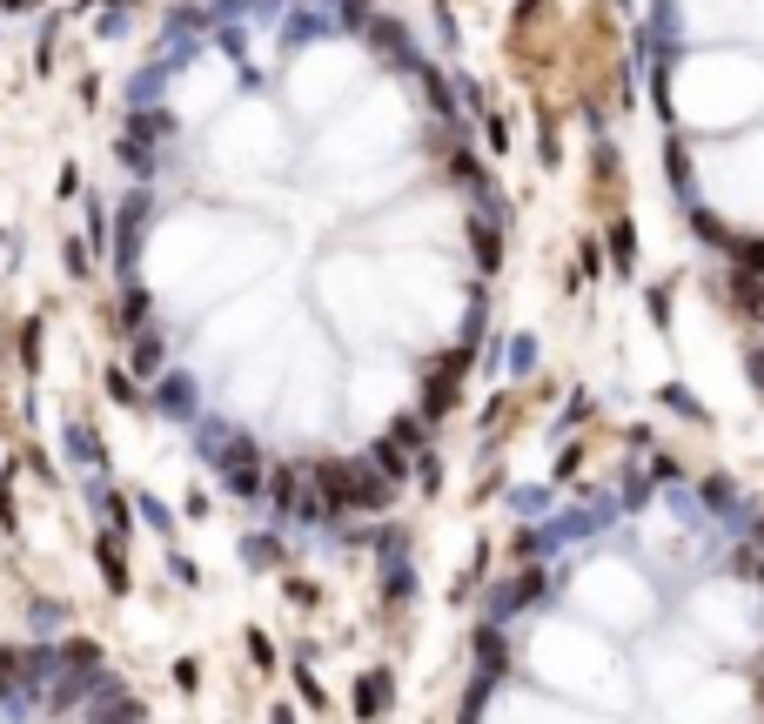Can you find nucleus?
<instances>
[{
    "label": "nucleus",
    "instance_id": "1",
    "mask_svg": "<svg viewBox=\"0 0 764 724\" xmlns=\"http://www.w3.org/2000/svg\"><path fill=\"white\" fill-rule=\"evenodd\" d=\"M269 503L282 510V517H295V523H315V517H322L315 476H302V470H275V483H269Z\"/></svg>",
    "mask_w": 764,
    "mask_h": 724
},
{
    "label": "nucleus",
    "instance_id": "2",
    "mask_svg": "<svg viewBox=\"0 0 764 724\" xmlns=\"http://www.w3.org/2000/svg\"><path fill=\"white\" fill-rule=\"evenodd\" d=\"M141 228H148V195H128V202H121V269L135 262V249H141Z\"/></svg>",
    "mask_w": 764,
    "mask_h": 724
},
{
    "label": "nucleus",
    "instance_id": "3",
    "mask_svg": "<svg viewBox=\"0 0 764 724\" xmlns=\"http://www.w3.org/2000/svg\"><path fill=\"white\" fill-rule=\"evenodd\" d=\"M530 597H543V577H537V570H530V577H517V584H503V590H496V604H490V611H496V624H503L510 611H530Z\"/></svg>",
    "mask_w": 764,
    "mask_h": 724
},
{
    "label": "nucleus",
    "instance_id": "4",
    "mask_svg": "<svg viewBox=\"0 0 764 724\" xmlns=\"http://www.w3.org/2000/svg\"><path fill=\"white\" fill-rule=\"evenodd\" d=\"M382 711H389V678L369 671V678L356 684V718H382Z\"/></svg>",
    "mask_w": 764,
    "mask_h": 724
},
{
    "label": "nucleus",
    "instance_id": "5",
    "mask_svg": "<svg viewBox=\"0 0 764 724\" xmlns=\"http://www.w3.org/2000/svg\"><path fill=\"white\" fill-rule=\"evenodd\" d=\"M161 409L168 416H195V376H168L161 383Z\"/></svg>",
    "mask_w": 764,
    "mask_h": 724
},
{
    "label": "nucleus",
    "instance_id": "6",
    "mask_svg": "<svg viewBox=\"0 0 764 724\" xmlns=\"http://www.w3.org/2000/svg\"><path fill=\"white\" fill-rule=\"evenodd\" d=\"M610 262H617V275L637 269V235H630V222H610Z\"/></svg>",
    "mask_w": 764,
    "mask_h": 724
},
{
    "label": "nucleus",
    "instance_id": "7",
    "mask_svg": "<svg viewBox=\"0 0 764 724\" xmlns=\"http://www.w3.org/2000/svg\"><path fill=\"white\" fill-rule=\"evenodd\" d=\"M409 463H416V456H409L396 436H382V443H376V470L389 476V483H396V476H409Z\"/></svg>",
    "mask_w": 764,
    "mask_h": 724
},
{
    "label": "nucleus",
    "instance_id": "8",
    "mask_svg": "<svg viewBox=\"0 0 764 724\" xmlns=\"http://www.w3.org/2000/svg\"><path fill=\"white\" fill-rule=\"evenodd\" d=\"M450 175L463 181V188H470L476 202H483V195H490V175H483V161H476V155H456V161H450Z\"/></svg>",
    "mask_w": 764,
    "mask_h": 724
},
{
    "label": "nucleus",
    "instance_id": "9",
    "mask_svg": "<svg viewBox=\"0 0 764 724\" xmlns=\"http://www.w3.org/2000/svg\"><path fill=\"white\" fill-rule=\"evenodd\" d=\"M456 369H463V356H456L450 369H443V376L429 383V403H423V416H443V409H450V396H456V389H450V376H456Z\"/></svg>",
    "mask_w": 764,
    "mask_h": 724
},
{
    "label": "nucleus",
    "instance_id": "10",
    "mask_svg": "<svg viewBox=\"0 0 764 724\" xmlns=\"http://www.w3.org/2000/svg\"><path fill=\"white\" fill-rule=\"evenodd\" d=\"M664 175H671V188H677V195H691V155H684L677 141L664 148Z\"/></svg>",
    "mask_w": 764,
    "mask_h": 724
},
{
    "label": "nucleus",
    "instance_id": "11",
    "mask_svg": "<svg viewBox=\"0 0 764 724\" xmlns=\"http://www.w3.org/2000/svg\"><path fill=\"white\" fill-rule=\"evenodd\" d=\"M329 27H336V21H315V14H289V27H282V34H289V47H295V41H315V34H329Z\"/></svg>",
    "mask_w": 764,
    "mask_h": 724
},
{
    "label": "nucleus",
    "instance_id": "12",
    "mask_svg": "<svg viewBox=\"0 0 764 724\" xmlns=\"http://www.w3.org/2000/svg\"><path fill=\"white\" fill-rule=\"evenodd\" d=\"M476 651H483V664H490V671H503V664H510V657H503V631H496V624H483Z\"/></svg>",
    "mask_w": 764,
    "mask_h": 724
},
{
    "label": "nucleus",
    "instance_id": "13",
    "mask_svg": "<svg viewBox=\"0 0 764 724\" xmlns=\"http://www.w3.org/2000/svg\"><path fill=\"white\" fill-rule=\"evenodd\" d=\"M101 570H108V584H114V590H128V570H121V543H114V537H101Z\"/></svg>",
    "mask_w": 764,
    "mask_h": 724
},
{
    "label": "nucleus",
    "instance_id": "14",
    "mask_svg": "<svg viewBox=\"0 0 764 724\" xmlns=\"http://www.w3.org/2000/svg\"><path fill=\"white\" fill-rule=\"evenodd\" d=\"M697 235H704L711 249H731V242H738V235H731V228H718V215H704V208H697Z\"/></svg>",
    "mask_w": 764,
    "mask_h": 724
},
{
    "label": "nucleus",
    "instance_id": "15",
    "mask_svg": "<svg viewBox=\"0 0 764 724\" xmlns=\"http://www.w3.org/2000/svg\"><path fill=\"white\" fill-rule=\"evenodd\" d=\"M135 369H141V376H155V369H161V336H141L135 342Z\"/></svg>",
    "mask_w": 764,
    "mask_h": 724
},
{
    "label": "nucleus",
    "instance_id": "16",
    "mask_svg": "<svg viewBox=\"0 0 764 724\" xmlns=\"http://www.w3.org/2000/svg\"><path fill=\"white\" fill-rule=\"evenodd\" d=\"M94 718H101V724H135V718H141V704H128V698H114V704H101V711H94Z\"/></svg>",
    "mask_w": 764,
    "mask_h": 724
},
{
    "label": "nucleus",
    "instance_id": "17",
    "mask_svg": "<svg viewBox=\"0 0 764 724\" xmlns=\"http://www.w3.org/2000/svg\"><path fill=\"white\" fill-rule=\"evenodd\" d=\"M242 550H248V564H275V557H282L275 537H255V543H242Z\"/></svg>",
    "mask_w": 764,
    "mask_h": 724
},
{
    "label": "nucleus",
    "instance_id": "18",
    "mask_svg": "<svg viewBox=\"0 0 764 724\" xmlns=\"http://www.w3.org/2000/svg\"><path fill=\"white\" fill-rule=\"evenodd\" d=\"M731 255H738L744 269H764V242H731Z\"/></svg>",
    "mask_w": 764,
    "mask_h": 724
},
{
    "label": "nucleus",
    "instance_id": "19",
    "mask_svg": "<svg viewBox=\"0 0 764 724\" xmlns=\"http://www.w3.org/2000/svg\"><path fill=\"white\" fill-rule=\"evenodd\" d=\"M14 678H21V657H14V651H0V684H14Z\"/></svg>",
    "mask_w": 764,
    "mask_h": 724
}]
</instances>
